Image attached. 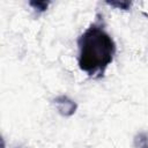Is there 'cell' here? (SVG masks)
Here are the masks:
<instances>
[{"instance_id": "obj_1", "label": "cell", "mask_w": 148, "mask_h": 148, "mask_svg": "<svg viewBox=\"0 0 148 148\" xmlns=\"http://www.w3.org/2000/svg\"><path fill=\"white\" fill-rule=\"evenodd\" d=\"M79 67L91 77H101L113 60L116 43L99 23H92L77 39Z\"/></svg>"}, {"instance_id": "obj_4", "label": "cell", "mask_w": 148, "mask_h": 148, "mask_svg": "<svg viewBox=\"0 0 148 148\" xmlns=\"http://www.w3.org/2000/svg\"><path fill=\"white\" fill-rule=\"evenodd\" d=\"M106 3L110 5V6H113V7L124 9V10L130 9V7H131V5H132V2H130V1H108Z\"/></svg>"}, {"instance_id": "obj_5", "label": "cell", "mask_w": 148, "mask_h": 148, "mask_svg": "<svg viewBox=\"0 0 148 148\" xmlns=\"http://www.w3.org/2000/svg\"><path fill=\"white\" fill-rule=\"evenodd\" d=\"M49 3L50 2H45V1H30L29 2V5L31 6V7H34V9H36V10H38V12H45L46 9H47V6H49Z\"/></svg>"}, {"instance_id": "obj_2", "label": "cell", "mask_w": 148, "mask_h": 148, "mask_svg": "<svg viewBox=\"0 0 148 148\" xmlns=\"http://www.w3.org/2000/svg\"><path fill=\"white\" fill-rule=\"evenodd\" d=\"M53 102L56 104V108H57L58 112L64 117H69V116L74 114L76 109H77L76 103L74 101H72L69 97L65 96V95L56 97Z\"/></svg>"}, {"instance_id": "obj_3", "label": "cell", "mask_w": 148, "mask_h": 148, "mask_svg": "<svg viewBox=\"0 0 148 148\" xmlns=\"http://www.w3.org/2000/svg\"><path fill=\"white\" fill-rule=\"evenodd\" d=\"M134 147L135 148H148V133L139 132L134 136Z\"/></svg>"}]
</instances>
